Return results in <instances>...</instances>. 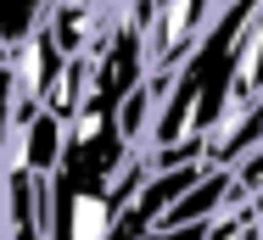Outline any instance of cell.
<instances>
[{
  "mask_svg": "<svg viewBox=\"0 0 263 240\" xmlns=\"http://www.w3.org/2000/svg\"><path fill=\"white\" fill-rule=\"evenodd\" d=\"M45 11H51V0H0V45H23L40 23H45Z\"/></svg>",
  "mask_w": 263,
  "mask_h": 240,
  "instance_id": "1",
  "label": "cell"
},
{
  "mask_svg": "<svg viewBox=\"0 0 263 240\" xmlns=\"http://www.w3.org/2000/svg\"><path fill=\"white\" fill-rule=\"evenodd\" d=\"M235 185H241L247 195H258V201H263V145L252 151V156H241V162H235Z\"/></svg>",
  "mask_w": 263,
  "mask_h": 240,
  "instance_id": "2",
  "label": "cell"
}]
</instances>
